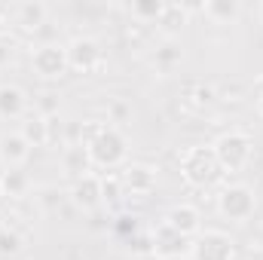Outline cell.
<instances>
[{
    "instance_id": "obj_1",
    "label": "cell",
    "mask_w": 263,
    "mask_h": 260,
    "mask_svg": "<svg viewBox=\"0 0 263 260\" xmlns=\"http://www.w3.org/2000/svg\"><path fill=\"white\" fill-rule=\"evenodd\" d=\"M181 175L190 187H199V190H208L214 184L223 181V169L214 156L211 147H187L184 156H181Z\"/></svg>"
},
{
    "instance_id": "obj_2",
    "label": "cell",
    "mask_w": 263,
    "mask_h": 260,
    "mask_svg": "<svg viewBox=\"0 0 263 260\" xmlns=\"http://www.w3.org/2000/svg\"><path fill=\"white\" fill-rule=\"evenodd\" d=\"M86 150H89L92 165L110 172V169H117V165L126 162V156H129V141H126V135L117 129V126H101V129L95 132V138L86 144Z\"/></svg>"
},
{
    "instance_id": "obj_3",
    "label": "cell",
    "mask_w": 263,
    "mask_h": 260,
    "mask_svg": "<svg viewBox=\"0 0 263 260\" xmlns=\"http://www.w3.org/2000/svg\"><path fill=\"white\" fill-rule=\"evenodd\" d=\"M217 162L223 172H242L248 162H251V153H254V141L248 132H239V129H230L223 132L214 144H211Z\"/></svg>"
},
{
    "instance_id": "obj_4",
    "label": "cell",
    "mask_w": 263,
    "mask_h": 260,
    "mask_svg": "<svg viewBox=\"0 0 263 260\" xmlns=\"http://www.w3.org/2000/svg\"><path fill=\"white\" fill-rule=\"evenodd\" d=\"M257 208V196L248 184H230L223 187V193L217 196V211L227 217V220H236V224H245Z\"/></svg>"
},
{
    "instance_id": "obj_5",
    "label": "cell",
    "mask_w": 263,
    "mask_h": 260,
    "mask_svg": "<svg viewBox=\"0 0 263 260\" xmlns=\"http://www.w3.org/2000/svg\"><path fill=\"white\" fill-rule=\"evenodd\" d=\"M193 251V239L181 236L178 230H172L165 220L153 230L150 236V254H156L159 260H178V257H190Z\"/></svg>"
},
{
    "instance_id": "obj_6",
    "label": "cell",
    "mask_w": 263,
    "mask_h": 260,
    "mask_svg": "<svg viewBox=\"0 0 263 260\" xmlns=\"http://www.w3.org/2000/svg\"><path fill=\"white\" fill-rule=\"evenodd\" d=\"M193 260H236V242L223 230H202L193 239Z\"/></svg>"
},
{
    "instance_id": "obj_7",
    "label": "cell",
    "mask_w": 263,
    "mask_h": 260,
    "mask_svg": "<svg viewBox=\"0 0 263 260\" xmlns=\"http://www.w3.org/2000/svg\"><path fill=\"white\" fill-rule=\"evenodd\" d=\"M31 67L43 80H59L70 70L67 67V49L62 43H43L31 52Z\"/></svg>"
},
{
    "instance_id": "obj_8",
    "label": "cell",
    "mask_w": 263,
    "mask_h": 260,
    "mask_svg": "<svg viewBox=\"0 0 263 260\" xmlns=\"http://www.w3.org/2000/svg\"><path fill=\"white\" fill-rule=\"evenodd\" d=\"M65 49H67V67L80 70V73H92L104 62V52H101L98 40H92V37H73Z\"/></svg>"
},
{
    "instance_id": "obj_9",
    "label": "cell",
    "mask_w": 263,
    "mask_h": 260,
    "mask_svg": "<svg viewBox=\"0 0 263 260\" xmlns=\"http://www.w3.org/2000/svg\"><path fill=\"white\" fill-rule=\"evenodd\" d=\"M165 224L172 230H178L181 236H199L202 233V214H199L196 205H187V202H178L165 211Z\"/></svg>"
},
{
    "instance_id": "obj_10",
    "label": "cell",
    "mask_w": 263,
    "mask_h": 260,
    "mask_svg": "<svg viewBox=\"0 0 263 260\" xmlns=\"http://www.w3.org/2000/svg\"><path fill=\"white\" fill-rule=\"evenodd\" d=\"M120 181H123V190H126V193L147 196V193L156 190V169H150V165H144V162H132V165L123 169Z\"/></svg>"
},
{
    "instance_id": "obj_11",
    "label": "cell",
    "mask_w": 263,
    "mask_h": 260,
    "mask_svg": "<svg viewBox=\"0 0 263 260\" xmlns=\"http://www.w3.org/2000/svg\"><path fill=\"white\" fill-rule=\"evenodd\" d=\"M31 156V144L22 138V132H3L0 135V162L3 169H22Z\"/></svg>"
},
{
    "instance_id": "obj_12",
    "label": "cell",
    "mask_w": 263,
    "mask_h": 260,
    "mask_svg": "<svg viewBox=\"0 0 263 260\" xmlns=\"http://www.w3.org/2000/svg\"><path fill=\"white\" fill-rule=\"evenodd\" d=\"M28 114V95L15 83H0V120H25Z\"/></svg>"
},
{
    "instance_id": "obj_13",
    "label": "cell",
    "mask_w": 263,
    "mask_h": 260,
    "mask_svg": "<svg viewBox=\"0 0 263 260\" xmlns=\"http://www.w3.org/2000/svg\"><path fill=\"white\" fill-rule=\"evenodd\" d=\"M70 202H73L77 208H83V211L98 208V205H101V178H95V175L77 178L73 187H70Z\"/></svg>"
},
{
    "instance_id": "obj_14",
    "label": "cell",
    "mask_w": 263,
    "mask_h": 260,
    "mask_svg": "<svg viewBox=\"0 0 263 260\" xmlns=\"http://www.w3.org/2000/svg\"><path fill=\"white\" fill-rule=\"evenodd\" d=\"M62 165H65V172L73 181L83 178V175H89V172H92V159H89L86 144H70L65 153H62Z\"/></svg>"
},
{
    "instance_id": "obj_15",
    "label": "cell",
    "mask_w": 263,
    "mask_h": 260,
    "mask_svg": "<svg viewBox=\"0 0 263 260\" xmlns=\"http://www.w3.org/2000/svg\"><path fill=\"white\" fill-rule=\"evenodd\" d=\"M22 138L31 144V147H46L49 144V120L43 117V114H31V117H25L22 120Z\"/></svg>"
},
{
    "instance_id": "obj_16",
    "label": "cell",
    "mask_w": 263,
    "mask_h": 260,
    "mask_svg": "<svg viewBox=\"0 0 263 260\" xmlns=\"http://www.w3.org/2000/svg\"><path fill=\"white\" fill-rule=\"evenodd\" d=\"M15 25L22 31H40V25H46V6L37 3V0H28V3H18L15 6Z\"/></svg>"
},
{
    "instance_id": "obj_17",
    "label": "cell",
    "mask_w": 263,
    "mask_h": 260,
    "mask_svg": "<svg viewBox=\"0 0 263 260\" xmlns=\"http://www.w3.org/2000/svg\"><path fill=\"white\" fill-rule=\"evenodd\" d=\"M202 12H205V18H211L214 25H230V22L239 18L242 6H239V0H205V3H202Z\"/></svg>"
},
{
    "instance_id": "obj_18",
    "label": "cell",
    "mask_w": 263,
    "mask_h": 260,
    "mask_svg": "<svg viewBox=\"0 0 263 260\" xmlns=\"http://www.w3.org/2000/svg\"><path fill=\"white\" fill-rule=\"evenodd\" d=\"M184 25H187V6H181V3H165L162 15L156 18V28H159L168 40H175V34H181Z\"/></svg>"
},
{
    "instance_id": "obj_19",
    "label": "cell",
    "mask_w": 263,
    "mask_h": 260,
    "mask_svg": "<svg viewBox=\"0 0 263 260\" xmlns=\"http://www.w3.org/2000/svg\"><path fill=\"white\" fill-rule=\"evenodd\" d=\"M28 187H31V178H28V172H25V169H6V175H3V187H0V196H12V199H18V196L28 193Z\"/></svg>"
},
{
    "instance_id": "obj_20",
    "label": "cell",
    "mask_w": 263,
    "mask_h": 260,
    "mask_svg": "<svg viewBox=\"0 0 263 260\" xmlns=\"http://www.w3.org/2000/svg\"><path fill=\"white\" fill-rule=\"evenodd\" d=\"M181 59H184L181 46H178L175 40H165V43H162V46L156 49V55H153V65L159 67V70H165V73H168V70H172V67L178 65Z\"/></svg>"
},
{
    "instance_id": "obj_21",
    "label": "cell",
    "mask_w": 263,
    "mask_h": 260,
    "mask_svg": "<svg viewBox=\"0 0 263 260\" xmlns=\"http://www.w3.org/2000/svg\"><path fill=\"white\" fill-rule=\"evenodd\" d=\"M22 248H25V239L15 230L0 227V257H15V254H22Z\"/></svg>"
},
{
    "instance_id": "obj_22",
    "label": "cell",
    "mask_w": 263,
    "mask_h": 260,
    "mask_svg": "<svg viewBox=\"0 0 263 260\" xmlns=\"http://www.w3.org/2000/svg\"><path fill=\"white\" fill-rule=\"evenodd\" d=\"M129 9H132V15H138V18H150V22H156V18L162 15L165 3H162V0H135Z\"/></svg>"
},
{
    "instance_id": "obj_23",
    "label": "cell",
    "mask_w": 263,
    "mask_h": 260,
    "mask_svg": "<svg viewBox=\"0 0 263 260\" xmlns=\"http://www.w3.org/2000/svg\"><path fill=\"white\" fill-rule=\"evenodd\" d=\"M123 193H126V190H123L120 175H104V178H101V202H117Z\"/></svg>"
},
{
    "instance_id": "obj_24",
    "label": "cell",
    "mask_w": 263,
    "mask_h": 260,
    "mask_svg": "<svg viewBox=\"0 0 263 260\" xmlns=\"http://www.w3.org/2000/svg\"><path fill=\"white\" fill-rule=\"evenodd\" d=\"M129 117H132V107L126 101H120V98L110 101V123H126Z\"/></svg>"
},
{
    "instance_id": "obj_25",
    "label": "cell",
    "mask_w": 263,
    "mask_h": 260,
    "mask_svg": "<svg viewBox=\"0 0 263 260\" xmlns=\"http://www.w3.org/2000/svg\"><path fill=\"white\" fill-rule=\"evenodd\" d=\"M12 62H15V43L3 37L0 40V67H9Z\"/></svg>"
},
{
    "instance_id": "obj_26",
    "label": "cell",
    "mask_w": 263,
    "mask_h": 260,
    "mask_svg": "<svg viewBox=\"0 0 263 260\" xmlns=\"http://www.w3.org/2000/svg\"><path fill=\"white\" fill-rule=\"evenodd\" d=\"M196 104H214V89L211 86H196Z\"/></svg>"
},
{
    "instance_id": "obj_27",
    "label": "cell",
    "mask_w": 263,
    "mask_h": 260,
    "mask_svg": "<svg viewBox=\"0 0 263 260\" xmlns=\"http://www.w3.org/2000/svg\"><path fill=\"white\" fill-rule=\"evenodd\" d=\"M257 114H260V117H263V95H260V98H257Z\"/></svg>"
},
{
    "instance_id": "obj_28",
    "label": "cell",
    "mask_w": 263,
    "mask_h": 260,
    "mask_svg": "<svg viewBox=\"0 0 263 260\" xmlns=\"http://www.w3.org/2000/svg\"><path fill=\"white\" fill-rule=\"evenodd\" d=\"M3 175H6V169H3V162H0V187H3Z\"/></svg>"
},
{
    "instance_id": "obj_29",
    "label": "cell",
    "mask_w": 263,
    "mask_h": 260,
    "mask_svg": "<svg viewBox=\"0 0 263 260\" xmlns=\"http://www.w3.org/2000/svg\"><path fill=\"white\" fill-rule=\"evenodd\" d=\"M3 31H6V25H3V18H0V40H3Z\"/></svg>"
},
{
    "instance_id": "obj_30",
    "label": "cell",
    "mask_w": 263,
    "mask_h": 260,
    "mask_svg": "<svg viewBox=\"0 0 263 260\" xmlns=\"http://www.w3.org/2000/svg\"><path fill=\"white\" fill-rule=\"evenodd\" d=\"M260 18H263V6H260Z\"/></svg>"
}]
</instances>
